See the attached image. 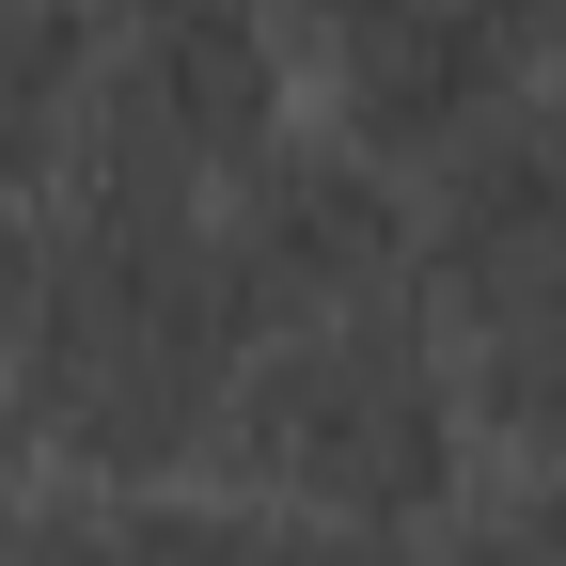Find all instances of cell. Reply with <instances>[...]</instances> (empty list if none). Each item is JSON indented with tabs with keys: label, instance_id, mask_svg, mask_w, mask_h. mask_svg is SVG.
Masks as SVG:
<instances>
[{
	"label": "cell",
	"instance_id": "obj_1",
	"mask_svg": "<svg viewBox=\"0 0 566 566\" xmlns=\"http://www.w3.org/2000/svg\"><path fill=\"white\" fill-rule=\"evenodd\" d=\"M252 346H268V300L221 252V205L63 189V283L0 378H17L48 488H189L221 472V409Z\"/></svg>",
	"mask_w": 566,
	"mask_h": 566
},
{
	"label": "cell",
	"instance_id": "obj_2",
	"mask_svg": "<svg viewBox=\"0 0 566 566\" xmlns=\"http://www.w3.org/2000/svg\"><path fill=\"white\" fill-rule=\"evenodd\" d=\"M472 394L441 300H346L283 315L252 346V378L221 409V488L237 504H331V520H441V488L472 472Z\"/></svg>",
	"mask_w": 566,
	"mask_h": 566
},
{
	"label": "cell",
	"instance_id": "obj_3",
	"mask_svg": "<svg viewBox=\"0 0 566 566\" xmlns=\"http://www.w3.org/2000/svg\"><path fill=\"white\" fill-rule=\"evenodd\" d=\"M300 126V63H283L268 0H111L80 174L63 189H142V205H221L268 142Z\"/></svg>",
	"mask_w": 566,
	"mask_h": 566
},
{
	"label": "cell",
	"instance_id": "obj_4",
	"mask_svg": "<svg viewBox=\"0 0 566 566\" xmlns=\"http://www.w3.org/2000/svg\"><path fill=\"white\" fill-rule=\"evenodd\" d=\"M283 63H300V126L363 142V158L424 174L441 142L566 63V0H268Z\"/></svg>",
	"mask_w": 566,
	"mask_h": 566
},
{
	"label": "cell",
	"instance_id": "obj_5",
	"mask_svg": "<svg viewBox=\"0 0 566 566\" xmlns=\"http://www.w3.org/2000/svg\"><path fill=\"white\" fill-rule=\"evenodd\" d=\"M221 252L268 300V331L346 315V300H424V189L394 158H363V142H331V126H283L221 189Z\"/></svg>",
	"mask_w": 566,
	"mask_h": 566
},
{
	"label": "cell",
	"instance_id": "obj_6",
	"mask_svg": "<svg viewBox=\"0 0 566 566\" xmlns=\"http://www.w3.org/2000/svg\"><path fill=\"white\" fill-rule=\"evenodd\" d=\"M409 189H424V283L566 268V63H535L520 95H488Z\"/></svg>",
	"mask_w": 566,
	"mask_h": 566
},
{
	"label": "cell",
	"instance_id": "obj_7",
	"mask_svg": "<svg viewBox=\"0 0 566 566\" xmlns=\"http://www.w3.org/2000/svg\"><path fill=\"white\" fill-rule=\"evenodd\" d=\"M424 300H441L472 441L566 472V268H472V283H424Z\"/></svg>",
	"mask_w": 566,
	"mask_h": 566
},
{
	"label": "cell",
	"instance_id": "obj_8",
	"mask_svg": "<svg viewBox=\"0 0 566 566\" xmlns=\"http://www.w3.org/2000/svg\"><path fill=\"white\" fill-rule=\"evenodd\" d=\"M95 48H111V0H0V174H17V189L80 174Z\"/></svg>",
	"mask_w": 566,
	"mask_h": 566
},
{
	"label": "cell",
	"instance_id": "obj_9",
	"mask_svg": "<svg viewBox=\"0 0 566 566\" xmlns=\"http://www.w3.org/2000/svg\"><path fill=\"white\" fill-rule=\"evenodd\" d=\"M0 566H237V504H189V488H48V504H17Z\"/></svg>",
	"mask_w": 566,
	"mask_h": 566
},
{
	"label": "cell",
	"instance_id": "obj_10",
	"mask_svg": "<svg viewBox=\"0 0 566 566\" xmlns=\"http://www.w3.org/2000/svg\"><path fill=\"white\" fill-rule=\"evenodd\" d=\"M424 566H566V472L551 457H472L424 520Z\"/></svg>",
	"mask_w": 566,
	"mask_h": 566
},
{
	"label": "cell",
	"instance_id": "obj_11",
	"mask_svg": "<svg viewBox=\"0 0 566 566\" xmlns=\"http://www.w3.org/2000/svg\"><path fill=\"white\" fill-rule=\"evenodd\" d=\"M237 566H424V520H331V504H237Z\"/></svg>",
	"mask_w": 566,
	"mask_h": 566
},
{
	"label": "cell",
	"instance_id": "obj_12",
	"mask_svg": "<svg viewBox=\"0 0 566 566\" xmlns=\"http://www.w3.org/2000/svg\"><path fill=\"white\" fill-rule=\"evenodd\" d=\"M48 283H63V189H17V174H0V363L32 346Z\"/></svg>",
	"mask_w": 566,
	"mask_h": 566
},
{
	"label": "cell",
	"instance_id": "obj_13",
	"mask_svg": "<svg viewBox=\"0 0 566 566\" xmlns=\"http://www.w3.org/2000/svg\"><path fill=\"white\" fill-rule=\"evenodd\" d=\"M32 472H48V457H32V424H17V378H0V535H17V504H32Z\"/></svg>",
	"mask_w": 566,
	"mask_h": 566
}]
</instances>
